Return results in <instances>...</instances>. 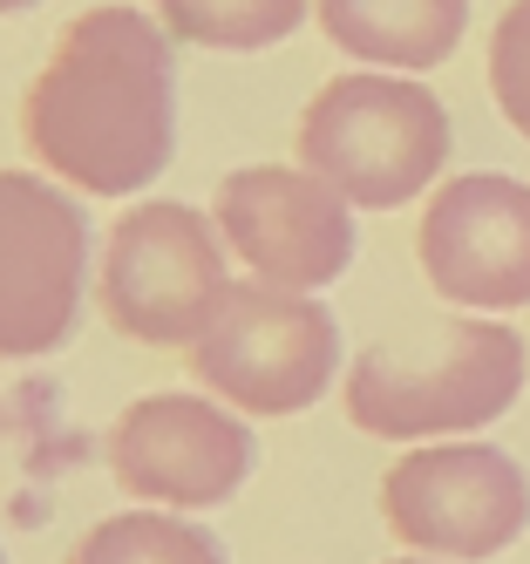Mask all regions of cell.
Masks as SVG:
<instances>
[{"instance_id":"obj_1","label":"cell","mask_w":530,"mask_h":564,"mask_svg":"<svg viewBox=\"0 0 530 564\" xmlns=\"http://www.w3.org/2000/svg\"><path fill=\"white\" fill-rule=\"evenodd\" d=\"M28 156L82 197H137L177 156V42L130 0L82 8L21 96Z\"/></svg>"},{"instance_id":"obj_2","label":"cell","mask_w":530,"mask_h":564,"mask_svg":"<svg viewBox=\"0 0 530 564\" xmlns=\"http://www.w3.org/2000/svg\"><path fill=\"white\" fill-rule=\"evenodd\" d=\"M530 340L489 313L448 319L415 347H360L340 381V409L375 442H456L517 409Z\"/></svg>"},{"instance_id":"obj_3","label":"cell","mask_w":530,"mask_h":564,"mask_svg":"<svg viewBox=\"0 0 530 564\" xmlns=\"http://www.w3.org/2000/svg\"><path fill=\"white\" fill-rule=\"evenodd\" d=\"M293 150L313 177H326L354 212H401L442 184L456 130L442 96L422 75L347 68L300 109Z\"/></svg>"},{"instance_id":"obj_4","label":"cell","mask_w":530,"mask_h":564,"mask_svg":"<svg viewBox=\"0 0 530 564\" xmlns=\"http://www.w3.org/2000/svg\"><path fill=\"white\" fill-rule=\"evenodd\" d=\"M184 360L197 388L231 401L238 415H306L340 381V319L320 293L231 279Z\"/></svg>"},{"instance_id":"obj_5","label":"cell","mask_w":530,"mask_h":564,"mask_svg":"<svg viewBox=\"0 0 530 564\" xmlns=\"http://www.w3.org/2000/svg\"><path fill=\"white\" fill-rule=\"evenodd\" d=\"M231 286V246L212 212L150 197L130 205L96 252L102 319L137 347H191Z\"/></svg>"},{"instance_id":"obj_6","label":"cell","mask_w":530,"mask_h":564,"mask_svg":"<svg viewBox=\"0 0 530 564\" xmlns=\"http://www.w3.org/2000/svg\"><path fill=\"white\" fill-rule=\"evenodd\" d=\"M96 286V225L48 171H0V360H48L75 340Z\"/></svg>"},{"instance_id":"obj_7","label":"cell","mask_w":530,"mask_h":564,"mask_svg":"<svg viewBox=\"0 0 530 564\" xmlns=\"http://www.w3.org/2000/svg\"><path fill=\"white\" fill-rule=\"evenodd\" d=\"M381 523L394 531V544L422 557H448V564L497 557L530 523V476L497 442H469V435L429 442V449H408L388 463Z\"/></svg>"},{"instance_id":"obj_8","label":"cell","mask_w":530,"mask_h":564,"mask_svg":"<svg viewBox=\"0 0 530 564\" xmlns=\"http://www.w3.org/2000/svg\"><path fill=\"white\" fill-rule=\"evenodd\" d=\"M259 463L252 415H238L218 394H177L156 388L137 394L109 429V476L130 503L156 510H218L245 490Z\"/></svg>"},{"instance_id":"obj_9","label":"cell","mask_w":530,"mask_h":564,"mask_svg":"<svg viewBox=\"0 0 530 564\" xmlns=\"http://www.w3.org/2000/svg\"><path fill=\"white\" fill-rule=\"evenodd\" d=\"M212 218L245 279L320 293L354 265V205L306 164H245L218 184Z\"/></svg>"},{"instance_id":"obj_10","label":"cell","mask_w":530,"mask_h":564,"mask_svg":"<svg viewBox=\"0 0 530 564\" xmlns=\"http://www.w3.org/2000/svg\"><path fill=\"white\" fill-rule=\"evenodd\" d=\"M429 293L469 313L530 306V184L504 171L442 177L415 231Z\"/></svg>"},{"instance_id":"obj_11","label":"cell","mask_w":530,"mask_h":564,"mask_svg":"<svg viewBox=\"0 0 530 564\" xmlns=\"http://www.w3.org/2000/svg\"><path fill=\"white\" fill-rule=\"evenodd\" d=\"M313 21L360 68L422 75L463 48L469 0H313Z\"/></svg>"},{"instance_id":"obj_12","label":"cell","mask_w":530,"mask_h":564,"mask_svg":"<svg viewBox=\"0 0 530 564\" xmlns=\"http://www.w3.org/2000/svg\"><path fill=\"white\" fill-rule=\"evenodd\" d=\"M150 14L171 28V42L212 55H259L279 48L313 21V0H150Z\"/></svg>"},{"instance_id":"obj_13","label":"cell","mask_w":530,"mask_h":564,"mask_svg":"<svg viewBox=\"0 0 530 564\" xmlns=\"http://www.w3.org/2000/svg\"><path fill=\"white\" fill-rule=\"evenodd\" d=\"M68 564H231V557H225L218 531H204L197 517L137 503V510L89 523L82 544L68 551Z\"/></svg>"},{"instance_id":"obj_14","label":"cell","mask_w":530,"mask_h":564,"mask_svg":"<svg viewBox=\"0 0 530 564\" xmlns=\"http://www.w3.org/2000/svg\"><path fill=\"white\" fill-rule=\"evenodd\" d=\"M489 96L504 123L530 143V0H510L489 28Z\"/></svg>"},{"instance_id":"obj_15","label":"cell","mask_w":530,"mask_h":564,"mask_svg":"<svg viewBox=\"0 0 530 564\" xmlns=\"http://www.w3.org/2000/svg\"><path fill=\"white\" fill-rule=\"evenodd\" d=\"M28 8H41V0H0V14H28Z\"/></svg>"},{"instance_id":"obj_16","label":"cell","mask_w":530,"mask_h":564,"mask_svg":"<svg viewBox=\"0 0 530 564\" xmlns=\"http://www.w3.org/2000/svg\"><path fill=\"white\" fill-rule=\"evenodd\" d=\"M388 564H448V557H388Z\"/></svg>"},{"instance_id":"obj_17","label":"cell","mask_w":530,"mask_h":564,"mask_svg":"<svg viewBox=\"0 0 530 564\" xmlns=\"http://www.w3.org/2000/svg\"><path fill=\"white\" fill-rule=\"evenodd\" d=\"M0 564H14V557H8V544H0Z\"/></svg>"}]
</instances>
